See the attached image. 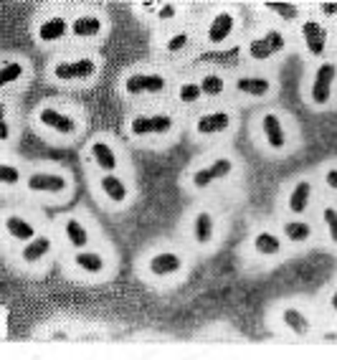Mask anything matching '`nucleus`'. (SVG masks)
<instances>
[{
  "label": "nucleus",
  "instance_id": "f257e3e1",
  "mask_svg": "<svg viewBox=\"0 0 337 360\" xmlns=\"http://www.w3.org/2000/svg\"><path fill=\"white\" fill-rule=\"evenodd\" d=\"M31 196H49V198H64L71 193V178L64 170H33L26 175L23 183Z\"/></svg>",
  "mask_w": 337,
  "mask_h": 360
},
{
  "label": "nucleus",
  "instance_id": "f03ea898",
  "mask_svg": "<svg viewBox=\"0 0 337 360\" xmlns=\"http://www.w3.org/2000/svg\"><path fill=\"white\" fill-rule=\"evenodd\" d=\"M185 266H188V259L175 249H157L145 259V274L153 282L178 280L185 272Z\"/></svg>",
  "mask_w": 337,
  "mask_h": 360
},
{
  "label": "nucleus",
  "instance_id": "7ed1b4c3",
  "mask_svg": "<svg viewBox=\"0 0 337 360\" xmlns=\"http://www.w3.org/2000/svg\"><path fill=\"white\" fill-rule=\"evenodd\" d=\"M236 173V162L234 157L228 155H221V157H213L208 165H200L191 173V188L193 191H208L211 185L221 183V180H228V178Z\"/></svg>",
  "mask_w": 337,
  "mask_h": 360
},
{
  "label": "nucleus",
  "instance_id": "20e7f679",
  "mask_svg": "<svg viewBox=\"0 0 337 360\" xmlns=\"http://www.w3.org/2000/svg\"><path fill=\"white\" fill-rule=\"evenodd\" d=\"M71 266L81 277L87 280H99L107 277L112 269V257L104 249H84V251H71Z\"/></svg>",
  "mask_w": 337,
  "mask_h": 360
},
{
  "label": "nucleus",
  "instance_id": "39448f33",
  "mask_svg": "<svg viewBox=\"0 0 337 360\" xmlns=\"http://www.w3.org/2000/svg\"><path fill=\"white\" fill-rule=\"evenodd\" d=\"M175 130V119L168 112H157V114H135L130 119V135L135 140H145V137H168Z\"/></svg>",
  "mask_w": 337,
  "mask_h": 360
},
{
  "label": "nucleus",
  "instance_id": "423d86ee",
  "mask_svg": "<svg viewBox=\"0 0 337 360\" xmlns=\"http://www.w3.org/2000/svg\"><path fill=\"white\" fill-rule=\"evenodd\" d=\"M96 191L114 208H125L132 200V188L127 183V178L119 173H104L96 178Z\"/></svg>",
  "mask_w": 337,
  "mask_h": 360
},
{
  "label": "nucleus",
  "instance_id": "0eeeda50",
  "mask_svg": "<svg viewBox=\"0 0 337 360\" xmlns=\"http://www.w3.org/2000/svg\"><path fill=\"white\" fill-rule=\"evenodd\" d=\"M259 132H261V142L271 155L286 153L289 150V132H286L284 122L279 119V114L266 112L259 119Z\"/></svg>",
  "mask_w": 337,
  "mask_h": 360
},
{
  "label": "nucleus",
  "instance_id": "6e6552de",
  "mask_svg": "<svg viewBox=\"0 0 337 360\" xmlns=\"http://www.w3.org/2000/svg\"><path fill=\"white\" fill-rule=\"evenodd\" d=\"M36 119H38V125L46 127L49 132L64 137V140H71V137H76V132H79V122H76V117H71L69 112L56 110V107H41Z\"/></svg>",
  "mask_w": 337,
  "mask_h": 360
},
{
  "label": "nucleus",
  "instance_id": "1a4fd4ad",
  "mask_svg": "<svg viewBox=\"0 0 337 360\" xmlns=\"http://www.w3.org/2000/svg\"><path fill=\"white\" fill-rule=\"evenodd\" d=\"M312 200H315V180L312 178H300L286 193V214L292 218H304L309 214V208H312Z\"/></svg>",
  "mask_w": 337,
  "mask_h": 360
},
{
  "label": "nucleus",
  "instance_id": "9d476101",
  "mask_svg": "<svg viewBox=\"0 0 337 360\" xmlns=\"http://www.w3.org/2000/svg\"><path fill=\"white\" fill-rule=\"evenodd\" d=\"M335 79H337V64L325 61V64L317 67L315 76H312V87H309V99H312L315 107H325V104H330Z\"/></svg>",
  "mask_w": 337,
  "mask_h": 360
},
{
  "label": "nucleus",
  "instance_id": "9b49d317",
  "mask_svg": "<svg viewBox=\"0 0 337 360\" xmlns=\"http://www.w3.org/2000/svg\"><path fill=\"white\" fill-rule=\"evenodd\" d=\"M216 236H218V223H216V216H213L208 208L196 211L193 218H191V239H193V243L200 246V249H208V246H213Z\"/></svg>",
  "mask_w": 337,
  "mask_h": 360
},
{
  "label": "nucleus",
  "instance_id": "f8f14e48",
  "mask_svg": "<svg viewBox=\"0 0 337 360\" xmlns=\"http://www.w3.org/2000/svg\"><path fill=\"white\" fill-rule=\"evenodd\" d=\"M87 153H89L92 165L99 170V175H104V173H119L122 160H119V153L114 150V145H112L110 140L99 137V140H94L92 145H89Z\"/></svg>",
  "mask_w": 337,
  "mask_h": 360
},
{
  "label": "nucleus",
  "instance_id": "ddd939ff",
  "mask_svg": "<svg viewBox=\"0 0 337 360\" xmlns=\"http://www.w3.org/2000/svg\"><path fill=\"white\" fill-rule=\"evenodd\" d=\"M61 236L71 251H84L92 249V228L87 226V221L79 218V216H67L64 223H61Z\"/></svg>",
  "mask_w": 337,
  "mask_h": 360
},
{
  "label": "nucleus",
  "instance_id": "4468645a",
  "mask_svg": "<svg viewBox=\"0 0 337 360\" xmlns=\"http://www.w3.org/2000/svg\"><path fill=\"white\" fill-rule=\"evenodd\" d=\"M168 89V79L162 74H130L125 79V92L130 96H142V94H160Z\"/></svg>",
  "mask_w": 337,
  "mask_h": 360
},
{
  "label": "nucleus",
  "instance_id": "2eb2a0df",
  "mask_svg": "<svg viewBox=\"0 0 337 360\" xmlns=\"http://www.w3.org/2000/svg\"><path fill=\"white\" fill-rule=\"evenodd\" d=\"M96 61L94 59H71V61H59L53 67V79L59 81H89L96 74Z\"/></svg>",
  "mask_w": 337,
  "mask_h": 360
},
{
  "label": "nucleus",
  "instance_id": "dca6fc26",
  "mask_svg": "<svg viewBox=\"0 0 337 360\" xmlns=\"http://www.w3.org/2000/svg\"><path fill=\"white\" fill-rule=\"evenodd\" d=\"M279 323L294 338H309V332H312V320L297 305H284V307L279 309Z\"/></svg>",
  "mask_w": 337,
  "mask_h": 360
},
{
  "label": "nucleus",
  "instance_id": "f3484780",
  "mask_svg": "<svg viewBox=\"0 0 337 360\" xmlns=\"http://www.w3.org/2000/svg\"><path fill=\"white\" fill-rule=\"evenodd\" d=\"M53 254V236L49 234H38L33 241H28L26 246H21V259L23 266H44L46 259Z\"/></svg>",
  "mask_w": 337,
  "mask_h": 360
},
{
  "label": "nucleus",
  "instance_id": "a211bd4d",
  "mask_svg": "<svg viewBox=\"0 0 337 360\" xmlns=\"http://www.w3.org/2000/svg\"><path fill=\"white\" fill-rule=\"evenodd\" d=\"M3 228H6L8 239L15 243H21V246H26V243L33 241V239L41 234L36 223H33L31 218H26L23 214H6V218H3Z\"/></svg>",
  "mask_w": 337,
  "mask_h": 360
},
{
  "label": "nucleus",
  "instance_id": "6ab92c4d",
  "mask_svg": "<svg viewBox=\"0 0 337 360\" xmlns=\"http://www.w3.org/2000/svg\"><path fill=\"white\" fill-rule=\"evenodd\" d=\"M284 46H286V38L282 31H266L264 36L254 38L249 44V56L257 61H269L271 56L284 51Z\"/></svg>",
  "mask_w": 337,
  "mask_h": 360
},
{
  "label": "nucleus",
  "instance_id": "aec40b11",
  "mask_svg": "<svg viewBox=\"0 0 337 360\" xmlns=\"http://www.w3.org/2000/svg\"><path fill=\"white\" fill-rule=\"evenodd\" d=\"M284 239L277 231H269V228H261L257 234L251 236V251L257 254L259 259H277L282 257L284 251Z\"/></svg>",
  "mask_w": 337,
  "mask_h": 360
},
{
  "label": "nucleus",
  "instance_id": "412c9836",
  "mask_svg": "<svg viewBox=\"0 0 337 360\" xmlns=\"http://www.w3.org/2000/svg\"><path fill=\"white\" fill-rule=\"evenodd\" d=\"M234 125V117L223 110H216V112H205L196 119V135L198 137H216V135H223L231 130Z\"/></svg>",
  "mask_w": 337,
  "mask_h": 360
},
{
  "label": "nucleus",
  "instance_id": "4be33fe9",
  "mask_svg": "<svg viewBox=\"0 0 337 360\" xmlns=\"http://www.w3.org/2000/svg\"><path fill=\"white\" fill-rule=\"evenodd\" d=\"M279 234L292 246H304V243H309L315 239V226L307 218H286L282 221V231Z\"/></svg>",
  "mask_w": 337,
  "mask_h": 360
},
{
  "label": "nucleus",
  "instance_id": "5701e85b",
  "mask_svg": "<svg viewBox=\"0 0 337 360\" xmlns=\"http://www.w3.org/2000/svg\"><path fill=\"white\" fill-rule=\"evenodd\" d=\"M69 31H71V23L64 15H51V18L41 21V26L36 31V38L41 44H56L61 38H67Z\"/></svg>",
  "mask_w": 337,
  "mask_h": 360
},
{
  "label": "nucleus",
  "instance_id": "b1692460",
  "mask_svg": "<svg viewBox=\"0 0 337 360\" xmlns=\"http://www.w3.org/2000/svg\"><path fill=\"white\" fill-rule=\"evenodd\" d=\"M302 41L307 46V51L312 56H322L327 49V31L322 23L317 21H304L302 23Z\"/></svg>",
  "mask_w": 337,
  "mask_h": 360
},
{
  "label": "nucleus",
  "instance_id": "393cba45",
  "mask_svg": "<svg viewBox=\"0 0 337 360\" xmlns=\"http://www.w3.org/2000/svg\"><path fill=\"white\" fill-rule=\"evenodd\" d=\"M234 13H228V10H221V13L213 15L211 26H208V44L213 46H221L226 41L231 33H234Z\"/></svg>",
  "mask_w": 337,
  "mask_h": 360
},
{
  "label": "nucleus",
  "instance_id": "a878e982",
  "mask_svg": "<svg viewBox=\"0 0 337 360\" xmlns=\"http://www.w3.org/2000/svg\"><path fill=\"white\" fill-rule=\"evenodd\" d=\"M104 23L99 15H92V13H84V15H76L71 21V36L74 38H96L102 33Z\"/></svg>",
  "mask_w": 337,
  "mask_h": 360
},
{
  "label": "nucleus",
  "instance_id": "bb28decb",
  "mask_svg": "<svg viewBox=\"0 0 337 360\" xmlns=\"http://www.w3.org/2000/svg\"><path fill=\"white\" fill-rule=\"evenodd\" d=\"M236 89L246 96H254V99H261L271 92V81L266 76H239L236 79Z\"/></svg>",
  "mask_w": 337,
  "mask_h": 360
},
{
  "label": "nucleus",
  "instance_id": "cd10ccee",
  "mask_svg": "<svg viewBox=\"0 0 337 360\" xmlns=\"http://www.w3.org/2000/svg\"><path fill=\"white\" fill-rule=\"evenodd\" d=\"M26 183V175L23 170L13 162H0V185L3 188H15V185Z\"/></svg>",
  "mask_w": 337,
  "mask_h": 360
},
{
  "label": "nucleus",
  "instance_id": "c85d7f7f",
  "mask_svg": "<svg viewBox=\"0 0 337 360\" xmlns=\"http://www.w3.org/2000/svg\"><path fill=\"white\" fill-rule=\"evenodd\" d=\"M26 76V64L23 61H6L0 69V87H10L13 81Z\"/></svg>",
  "mask_w": 337,
  "mask_h": 360
},
{
  "label": "nucleus",
  "instance_id": "c756f323",
  "mask_svg": "<svg viewBox=\"0 0 337 360\" xmlns=\"http://www.w3.org/2000/svg\"><path fill=\"white\" fill-rule=\"evenodd\" d=\"M320 218H322V226H325V231H327V239L337 246V206H330V203L322 206Z\"/></svg>",
  "mask_w": 337,
  "mask_h": 360
},
{
  "label": "nucleus",
  "instance_id": "7c9ffc66",
  "mask_svg": "<svg viewBox=\"0 0 337 360\" xmlns=\"http://www.w3.org/2000/svg\"><path fill=\"white\" fill-rule=\"evenodd\" d=\"M200 89H203L205 96H218L223 94V89H226V81H223V76H218V74H205L203 81H200Z\"/></svg>",
  "mask_w": 337,
  "mask_h": 360
},
{
  "label": "nucleus",
  "instance_id": "2f4dec72",
  "mask_svg": "<svg viewBox=\"0 0 337 360\" xmlns=\"http://www.w3.org/2000/svg\"><path fill=\"white\" fill-rule=\"evenodd\" d=\"M200 96H203V89H200V84H193V81H185V84H180V89H178L180 104H196Z\"/></svg>",
  "mask_w": 337,
  "mask_h": 360
},
{
  "label": "nucleus",
  "instance_id": "473e14b6",
  "mask_svg": "<svg viewBox=\"0 0 337 360\" xmlns=\"http://www.w3.org/2000/svg\"><path fill=\"white\" fill-rule=\"evenodd\" d=\"M271 13H277L279 18H284V21H294L297 15H300V8L294 6V3H266Z\"/></svg>",
  "mask_w": 337,
  "mask_h": 360
},
{
  "label": "nucleus",
  "instance_id": "72a5a7b5",
  "mask_svg": "<svg viewBox=\"0 0 337 360\" xmlns=\"http://www.w3.org/2000/svg\"><path fill=\"white\" fill-rule=\"evenodd\" d=\"M191 44V36L185 33V31H178V33H173V36L168 38V44H165V49H168L170 53H178L183 51L185 46Z\"/></svg>",
  "mask_w": 337,
  "mask_h": 360
},
{
  "label": "nucleus",
  "instance_id": "f704fd0d",
  "mask_svg": "<svg viewBox=\"0 0 337 360\" xmlns=\"http://www.w3.org/2000/svg\"><path fill=\"white\" fill-rule=\"evenodd\" d=\"M322 185L327 191L337 193V165H330V168L322 170Z\"/></svg>",
  "mask_w": 337,
  "mask_h": 360
},
{
  "label": "nucleus",
  "instance_id": "c9c22d12",
  "mask_svg": "<svg viewBox=\"0 0 337 360\" xmlns=\"http://www.w3.org/2000/svg\"><path fill=\"white\" fill-rule=\"evenodd\" d=\"M175 13H178V6L168 3V6H160V10H157V18H160V21H170V18H175Z\"/></svg>",
  "mask_w": 337,
  "mask_h": 360
},
{
  "label": "nucleus",
  "instance_id": "e433bc0d",
  "mask_svg": "<svg viewBox=\"0 0 337 360\" xmlns=\"http://www.w3.org/2000/svg\"><path fill=\"white\" fill-rule=\"evenodd\" d=\"M0 140L10 142V122H8V117H0Z\"/></svg>",
  "mask_w": 337,
  "mask_h": 360
},
{
  "label": "nucleus",
  "instance_id": "4c0bfd02",
  "mask_svg": "<svg viewBox=\"0 0 337 360\" xmlns=\"http://www.w3.org/2000/svg\"><path fill=\"white\" fill-rule=\"evenodd\" d=\"M320 13L322 15H337V3H320Z\"/></svg>",
  "mask_w": 337,
  "mask_h": 360
},
{
  "label": "nucleus",
  "instance_id": "58836bf2",
  "mask_svg": "<svg viewBox=\"0 0 337 360\" xmlns=\"http://www.w3.org/2000/svg\"><path fill=\"white\" fill-rule=\"evenodd\" d=\"M330 307H332V312H335V315H337V289L330 294Z\"/></svg>",
  "mask_w": 337,
  "mask_h": 360
}]
</instances>
